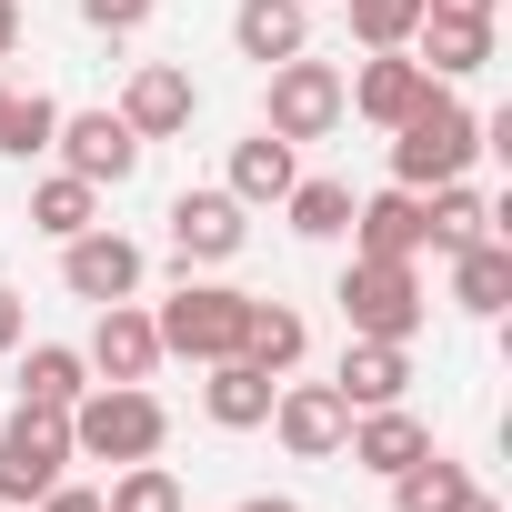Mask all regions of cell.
<instances>
[{
  "label": "cell",
  "instance_id": "obj_1",
  "mask_svg": "<svg viewBox=\"0 0 512 512\" xmlns=\"http://www.w3.org/2000/svg\"><path fill=\"white\" fill-rule=\"evenodd\" d=\"M482 151H492V141H482V111H472V101H452V81H432V91L392 121V181H402V191L462 181Z\"/></svg>",
  "mask_w": 512,
  "mask_h": 512
},
{
  "label": "cell",
  "instance_id": "obj_2",
  "mask_svg": "<svg viewBox=\"0 0 512 512\" xmlns=\"http://www.w3.org/2000/svg\"><path fill=\"white\" fill-rule=\"evenodd\" d=\"M171 442V412L151 402V382H91L71 402V462H151Z\"/></svg>",
  "mask_w": 512,
  "mask_h": 512
},
{
  "label": "cell",
  "instance_id": "obj_3",
  "mask_svg": "<svg viewBox=\"0 0 512 512\" xmlns=\"http://www.w3.org/2000/svg\"><path fill=\"white\" fill-rule=\"evenodd\" d=\"M342 322H352V342H412L422 322H432V292H422V272L412 262H382V251H352V272H342Z\"/></svg>",
  "mask_w": 512,
  "mask_h": 512
},
{
  "label": "cell",
  "instance_id": "obj_4",
  "mask_svg": "<svg viewBox=\"0 0 512 512\" xmlns=\"http://www.w3.org/2000/svg\"><path fill=\"white\" fill-rule=\"evenodd\" d=\"M151 322H161V352H181V362H231V352H241V322H251V292L181 272V292H171Z\"/></svg>",
  "mask_w": 512,
  "mask_h": 512
},
{
  "label": "cell",
  "instance_id": "obj_5",
  "mask_svg": "<svg viewBox=\"0 0 512 512\" xmlns=\"http://www.w3.org/2000/svg\"><path fill=\"white\" fill-rule=\"evenodd\" d=\"M71 472V412H41V402H11L0 422V502H41L51 482Z\"/></svg>",
  "mask_w": 512,
  "mask_h": 512
},
{
  "label": "cell",
  "instance_id": "obj_6",
  "mask_svg": "<svg viewBox=\"0 0 512 512\" xmlns=\"http://www.w3.org/2000/svg\"><path fill=\"white\" fill-rule=\"evenodd\" d=\"M262 131H282L292 151H302V141H322V131H342V71H332V61H312V51L272 61V101H262Z\"/></svg>",
  "mask_w": 512,
  "mask_h": 512
},
{
  "label": "cell",
  "instance_id": "obj_7",
  "mask_svg": "<svg viewBox=\"0 0 512 512\" xmlns=\"http://www.w3.org/2000/svg\"><path fill=\"white\" fill-rule=\"evenodd\" d=\"M141 272H151V251L131 241V231H111V221H91V231H71L61 241V282H71V302H141Z\"/></svg>",
  "mask_w": 512,
  "mask_h": 512
},
{
  "label": "cell",
  "instance_id": "obj_8",
  "mask_svg": "<svg viewBox=\"0 0 512 512\" xmlns=\"http://www.w3.org/2000/svg\"><path fill=\"white\" fill-rule=\"evenodd\" d=\"M51 151H61V171H81L91 191H121V181L141 171V151H151V141H141L121 111H61Z\"/></svg>",
  "mask_w": 512,
  "mask_h": 512
},
{
  "label": "cell",
  "instance_id": "obj_9",
  "mask_svg": "<svg viewBox=\"0 0 512 512\" xmlns=\"http://www.w3.org/2000/svg\"><path fill=\"white\" fill-rule=\"evenodd\" d=\"M161 231H171V262H181V272H211V262H231V251L251 241V211H241L231 191H181V201L161 211Z\"/></svg>",
  "mask_w": 512,
  "mask_h": 512
},
{
  "label": "cell",
  "instance_id": "obj_10",
  "mask_svg": "<svg viewBox=\"0 0 512 512\" xmlns=\"http://www.w3.org/2000/svg\"><path fill=\"white\" fill-rule=\"evenodd\" d=\"M81 362H91V382H151L171 352H161V322H151L141 302H101V322H91Z\"/></svg>",
  "mask_w": 512,
  "mask_h": 512
},
{
  "label": "cell",
  "instance_id": "obj_11",
  "mask_svg": "<svg viewBox=\"0 0 512 512\" xmlns=\"http://www.w3.org/2000/svg\"><path fill=\"white\" fill-rule=\"evenodd\" d=\"M272 432L292 462H342V432H352V402L332 382H282L272 392Z\"/></svg>",
  "mask_w": 512,
  "mask_h": 512
},
{
  "label": "cell",
  "instance_id": "obj_12",
  "mask_svg": "<svg viewBox=\"0 0 512 512\" xmlns=\"http://www.w3.org/2000/svg\"><path fill=\"white\" fill-rule=\"evenodd\" d=\"M121 121H131L141 141H181V131L201 121V81H191L181 61H141V71L121 81Z\"/></svg>",
  "mask_w": 512,
  "mask_h": 512
},
{
  "label": "cell",
  "instance_id": "obj_13",
  "mask_svg": "<svg viewBox=\"0 0 512 512\" xmlns=\"http://www.w3.org/2000/svg\"><path fill=\"white\" fill-rule=\"evenodd\" d=\"M422 91H432V71H422L412 51H372V61H362V71L342 81V111H362L372 131H392V121H402V111H412Z\"/></svg>",
  "mask_w": 512,
  "mask_h": 512
},
{
  "label": "cell",
  "instance_id": "obj_14",
  "mask_svg": "<svg viewBox=\"0 0 512 512\" xmlns=\"http://www.w3.org/2000/svg\"><path fill=\"white\" fill-rule=\"evenodd\" d=\"M342 452L362 462V472H402V462H422L432 452V432H422V412L412 402H372V412H352V432H342Z\"/></svg>",
  "mask_w": 512,
  "mask_h": 512
},
{
  "label": "cell",
  "instance_id": "obj_15",
  "mask_svg": "<svg viewBox=\"0 0 512 512\" xmlns=\"http://www.w3.org/2000/svg\"><path fill=\"white\" fill-rule=\"evenodd\" d=\"M352 251H382V262H422V191L382 181L352 201Z\"/></svg>",
  "mask_w": 512,
  "mask_h": 512
},
{
  "label": "cell",
  "instance_id": "obj_16",
  "mask_svg": "<svg viewBox=\"0 0 512 512\" xmlns=\"http://www.w3.org/2000/svg\"><path fill=\"white\" fill-rule=\"evenodd\" d=\"M231 51L241 61H292V51H312V0H241L231 11Z\"/></svg>",
  "mask_w": 512,
  "mask_h": 512
},
{
  "label": "cell",
  "instance_id": "obj_17",
  "mask_svg": "<svg viewBox=\"0 0 512 512\" xmlns=\"http://www.w3.org/2000/svg\"><path fill=\"white\" fill-rule=\"evenodd\" d=\"M292 181H302V161H292V141H282V131L231 141V181H221V191H231L241 211H282V191H292Z\"/></svg>",
  "mask_w": 512,
  "mask_h": 512
},
{
  "label": "cell",
  "instance_id": "obj_18",
  "mask_svg": "<svg viewBox=\"0 0 512 512\" xmlns=\"http://www.w3.org/2000/svg\"><path fill=\"white\" fill-rule=\"evenodd\" d=\"M201 372H211V382H201V412H211L221 432H262V422H272V392H282V382H272L262 362L231 352V362H201Z\"/></svg>",
  "mask_w": 512,
  "mask_h": 512
},
{
  "label": "cell",
  "instance_id": "obj_19",
  "mask_svg": "<svg viewBox=\"0 0 512 512\" xmlns=\"http://www.w3.org/2000/svg\"><path fill=\"white\" fill-rule=\"evenodd\" d=\"M452 302H462L472 322H502V302H512V241H502V231H482V241L452 251Z\"/></svg>",
  "mask_w": 512,
  "mask_h": 512
},
{
  "label": "cell",
  "instance_id": "obj_20",
  "mask_svg": "<svg viewBox=\"0 0 512 512\" xmlns=\"http://www.w3.org/2000/svg\"><path fill=\"white\" fill-rule=\"evenodd\" d=\"M332 392H342L352 412L402 402V392H412V342H352V352H342V372H332Z\"/></svg>",
  "mask_w": 512,
  "mask_h": 512
},
{
  "label": "cell",
  "instance_id": "obj_21",
  "mask_svg": "<svg viewBox=\"0 0 512 512\" xmlns=\"http://www.w3.org/2000/svg\"><path fill=\"white\" fill-rule=\"evenodd\" d=\"M412 51H422V71H432V81H472V71L492 61V21H442V11H422Z\"/></svg>",
  "mask_w": 512,
  "mask_h": 512
},
{
  "label": "cell",
  "instance_id": "obj_22",
  "mask_svg": "<svg viewBox=\"0 0 512 512\" xmlns=\"http://www.w3.org/2000/svg\"><path fill=\"white\" fill-rule=\"evenodd\" d=\"M302 352H312V322H302L292 302H251V322H241V362H262V372L282 382V372H302Z\"/></svg>",
  "mask_w": 512,
  "mask_h": 512
},
{
  "label": "cell",
  "instance_id": "obj_23",
  "mask_svg": "<svg viewBox=\"0 0 512 512\" xmlns=\"http://www.w3.org/2000/svg\"><path fill=\"white\" fill-rule=\"evenodd\" d=\"M492 231V201L472 191V181H432L422 191V251H462V241H482Z\"/></svg>",
  "mask_w": 512,
  "mask_h": 512
},
{
  "label": "cell",
  "instance_id": "obj_24",
  "mask_svg": "<svg viewBox=\"0 0 512 512\" xmlns=\"http://www.w3.org/2000/svg\"><path fill=\"white\" fill-rule=\"evenodd\" d=\"M91 392V362H81V342H31L21 352V402H41V412H71Z\"/></svg>",
  "mask_w": 512,
  "mask_h": 512
},
{
  "label": "cell",
  "instance_id": "obj_25",
  "mask_svg": "<svg viewBox=\"0 0 512 512\" xmlns=\"http://www.w3.org/2000/svg\"><path fill=\"white\" fill-rule=\"evenodd\" d=\"M91 221H101V191H91L81 171H51V181H31V231L71 241V231H91Z\"/></svg>",
  "mask_w": 512,
  "mask_h": 512
},
{
  "label": "cell",
  "instance_id": "obj_26",
  "mask_svg": "<svg viewBox=\"0 0 512 512\" xmlns=\"http://www.w3.org/2000/svg\"><path fill=\"white\" fill-rule=\"evenodd\" d=\"M462 492H472V472H462L452 452H422V462L392 472V512H452Z\"/></svg>",
  "mask_w": 512,
  "mask_h": 512
},
{
  "label": "cell",
  "instance_id": "obj_27",
  "mask_svg": "<svg viewBox=\"0 0 512 512\" xmlns=\"http://www.w3.org/2000/svg\"><path fill=\"white\" fill-rule=\"evenodd\" d=\"M282 211H292L302 241H342V231H352V181H292Z\"/></svg>",
  "mask_w": 512,
  "mask_h": 512
},
{
  "label": "cell",
  "instance_id": "obj_28",
  "mask_svg": "<svg viewBox=\"0 0 512 512\" xmlns=\"http://www.w3.org/2000/svg\"><path fill=\"white\" fill-rule=\"evenodd\" d=\"M51 131H61V101L51 91H11V101H0V151H11V161H41Z\"/></svg>",
  "mask_w": 512,
  "mask_h": 512
},
{
  "label": "cell",
  "instance_id": "obj_29",
  "mask_svg": "<svg viewBox=\"0 0 512 512\" xmlns=\"http://www.w3.org/2000/svg\"><path fill=\"white\" fill-rule=\"evenodd\" d=\"M101 512H191V502H181V482H171V462L151 452V462H121V482L101 492Z\"/></svg>",
  "mask_w": 512,
  "mask_h": 512
},
{
  "label": "cell",
  "instance_id": "obj_30",
  "mask_svg": "<svg viewBox=\"0 0 512 512\" xmlns=\"http://www.w3.org/2000/svg\"><path fill=\"white\" fill-rule=\"evenodd\" d=\"M342 11H352L362 51H412V31H422V0H342Z\"/></svg>",
  "mask_w": 512,
  "mask_h": 512
},
{
  "label": "cell",
  "instance_id": "obj_31",
  "mask_svg": "<svg viewBox=\"0 0 512 512\" xmlns=\"http://www.w3.org/2000/svg\"><path fill=\"white\" fill-rule=\"evenodd\" d=\"M151 11H161V0H81V21H91V31H111V41H131Z\"/></svg>",
  "mask_w": 512,
  "mask_h": 512
},
{
  "label": "cell",
  "instance_id": "obj_32",
  "mask_svg": "<svg viewBox=\"0 0 512 512\" xmlns=\"http://www.w3.org/2000/svg\"><path fill=\"white\" fill-rule=\"evenodd\" d=\"M31 512H101V492H91V482H71V472H61V482H51V492H41V502H31Z\"/></svg>",
  "mask_w": 512,
  "mask_h": 512
},
{
  "label": "cell",
  "instance_id": "obj_33",
  "mask_svg": "<svg viewBox=\"0 0 512 512\" xmlns=\"http://www.w3.org/2000/svg\"><path fill=\"white\" fill-rule=\"evenodd\" d=\"M21 332H31V312H21V292H11V282H0V362L21 352Z\"/></svg>",
  "mask_w": 512,
  "mask_h": 512
},
{
  "label": "cell",
  "instance_id": "obj_34",
  "mask_svg": "<svg viewBox=\"0 0 512 512\" xmlns=\"http://www.w3.org/2000/svg\"><path fill=\"white\" fill-rule=\"evenodd\" d=\"M422 11H442V21H492L502 0H422Z\"/></svg>",
  "mask_w": 512,
  "mask_h": 512
},
{
  "label": "cell",
  "instance_id": "obj_35",
  "mask_svg": "<svg viewBox=\"0 0 512 512\" xmlns=\"http://www.w3.org/2000/svg\"><path fill=\"white\" fill-rule=\"evenodd\" d=\"M21 51V0H0V61Z\"/></svg>",
  "mask_w": 512,
  "mask_h": 512
},
{
  "label": "cell",
  "instance_id": "obj_36",
  "mask_svg": "<svg viewBox=\"0 0 512 512\" xmlns=\"http://www.w3.org/2000/svg\"><path fill=\"white\" fill-rule=\"evenodd\" d=\"M241 512H302V502H292V492H251Z\"/></svg>",
  "mask_w": 512,
  "mask_h": 512
},
{
  "label": "cell",
  "instance_id": "obj_37",
  "mask_svg": "<svg viewBox=\"0 0 512 512\" xmlns=\"http://www.w3.org/2000/svg\"><path fill=\"white\" fill-rule=\"evenodd\" d=\"M452 512H502V502H492V492H482V482H472V492H462V502H452Z\"/></svg>",
  "mask_w": 512,
  "mask_h": 512
},
{
  "label": "cell",
  "instance_id": "obj_38",
  "mask_svg": "<svg viewBox=\"0 0 512 512\" xmlns=\"http://www.w3.org/2000/svg\"><path fill=\"white\" fill-rule=\"evenodd\" d=\"M0 512H11V502H0Z\"/></svg>",
  "mask_w": 512,
  "mask_h": 512
},
{
  "label": "cell",
  "instance_id": "obj_39",
  "mask_svg": "<svg viewBox=\"0 0 512 512\" xmlns=\"http://www.w3.org/2000/svg\"><path fill=\"white\" fill-rule=\"evenodd\" d=\"M0 101H11V91H0Z\"/></svg>",
  "mask_w": 512,
  "mask_h": 512
}]
</instances>
